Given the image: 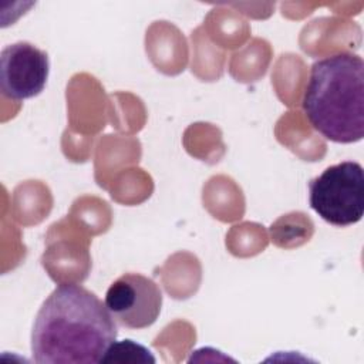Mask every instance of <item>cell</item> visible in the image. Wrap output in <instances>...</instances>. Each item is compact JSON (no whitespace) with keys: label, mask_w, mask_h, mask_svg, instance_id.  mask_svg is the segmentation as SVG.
I'll return each instance as SVG.
<instances>
[{"label":"cell","mask_w":364,"mask_h":364,"mask_svg":"<svg viewBox=\"0 0 364 364\" xmlns=\"http://www.w3.org/2000/svg\"><path fill=\"white\" fill-rule=\"evenodd\" d=\"M115 318L82 286H57L41 304L31 330V353L40 364L101 363L117 340Z\"/></svg>","instance_id":"6da1fadb"},{"label":"cell","mask_w":364,"mask_h":364,"mask_svg":"<svg viewBox=\"0 0 364 364\" xmlns=\"http://www.w3.org/2000/svg\"><path fill=\"white\" fill-rule=\"evenodd\" d=\"M310 125L337 144L364 136V61L358 54L337 53L313 63L301 100Z\"/></svg>","instance_id":"7a4b0ae2"},{"label":"cell","mask_w":364,"mask_h":364,"mask_svg":"<svg viewBox=\"0 0 364 364\" xmlns=\"http://www.w3.org/2000/svg\"><path fill=\"white\" fill-rule=\"evenodd\" d=\"M311 209L327 223L350 226L364 215V171L358 162L344 161L326 168L309 183Z\"/></svg>","instance_id":"3957f363"},{"label":"cell","mask_w":364,"mask_h":364,"mask_svg":"<svg viewBox=\"0 0 364 364\" xmlns=\"http://www.w3.org/2000/svg\"><path fill=\"white\" fill-rule=\"evenodd\" d=\"M104 303L121 326L145 328L159 316L162 291L152 279L139 273H125L108 287Z\"/></svg>","instance_id":"277c9868"},{"label":"cell","mask_w":364,"mask_h":364,"mask_svg":"<svg viewBox=\"0 0 364 364\" xmlns=\"http://www.w3.org/2000/svg\"><path fill=\"white\" fill-rule=\"evenodd\" d=\"M50 63L46 51L31 43L17 41L0 54V85L3 95L23 101L38 95L48 78Z\"/></svg>","instance_id":"5b68a950"},{"label":"cell","mask_w":364,"mask_h":364,"mask_svg":"<svg viewBox=\"0 0 364 364\" xmlns=\"http://www.w3.org/2000/svg\"><path fill=\"white\" fill-rule=\"evenodd\" d=\"M101 363H155V357L146 347L127 338L121 341L115 340L104 354Z\"/></svg>","instance_id":"8992f818"}]
</instances>
